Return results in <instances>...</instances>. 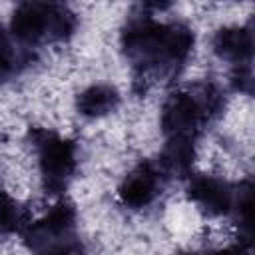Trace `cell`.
<instances>
[{
    "label": "cell",
    "mask_w": 255,
    "mask_h": 255,
    "mask_svg": "<svg viewBox=\"0 0 255 255\" xmlns=\"http://www.w3.org/2000/svg\"><path fill=\"white\" fill-rule=\"evenodd\" d=\"M14 32L24 40H38L52 32H64L66 14L52 4H22L14 14Z\"/></svg>",
    "instance_id": "cell-1"
},
{
    "label": "cell",
    "mask_w": 255,
    "mask_h": 255,
    "mask_svg": "<svg viewBox=\"0 0 255 255\" xmlns=\"http://www.w3.org/2000/svg\"><path fill=\"white\" fill-rule=\"evenodd\" d=\"M74 163L72 145L64 139L52 137L42 143V167L44 173L52 179H62L70 173Z\"/></svg>",
    "instance_id": "cell-2"
},
{
    "label": "cell",
    "mask_w": 255,
    "mask_h": 255,
    "mask_svg": "<svg viewBox=\"0 0 255 255\" xmlns=\"http://www.w3.org/2000/svg\"><path fill=\"white\" fill-rule=\"evenodd\" d=\"M191 197L195 201H199L201 205H205L211 211H225L229 205V193L227 189L209 177H201L197 181H193L191 185Z\"/></svg>",
    "instance_id": "cell-3"
},
{
    "label": "cell",
    "mask_w": 255,
    "mask_h": 255,
    "mask_svg": "<svg viewBox=\"0 0 255 255\" xmlns=\"http://www.w3.org/2000/svg\"><path fill=\"white\" fill-rule=\"evenodd\" d=\"M153 189H155V177L151 171L143 169L133 173L126 181V185L122 187V197L129 205H143L153 197Z\"/></svg>",
    "instance_id": "cell-4"
},
{
    "label": "cell",
    "mask_w": 255,
    "mask_h": 255,
    "mask_svg": "<svg viewBox=\"0 0 255 255\" xmlns=\"http://www.w3.org/2000/svg\"><path fill=\"white\" fill-rule=\"evenodd\" d=\"M116 102V92L112 88H106V86H94L90 88L88 92L82 94L80 98V108L84 114H90V116H96V114H104L108 112Z\"/></svg>",
    "instance_id": "cell-5"
},
{
    "label": "cell",
    "mask_w": 255,
    "mask_h": 255,
    "mask_svg": "<svg viewBox=\"0 0 255 255\" xmlns=\"http://www.w3.org/2000/svg\"><path fill=\"white\" fill-rule=\"evenodd\" d=\"M217 48L231 58H241L249 52L251 48V38L245 30H225L217 38Z\"/></svg>",
    "instance_id": "cell-6"
},
{
    "label": "cell",
    "mask_w": 255,
    "mask_h": 255,
    "mask_svg": "<svg viewBox=\"0 0 255 255\" xmlns=\"http://www.w3.org/2000/svg\"><path fill=\"white\" fill-rule=\"evenodd\" d=\"M16 221H18V213L14 203L6 197H0V229H10L16 225Z\"/></svg>",
    "instance_id": "cell-7"
}]
</instances>
